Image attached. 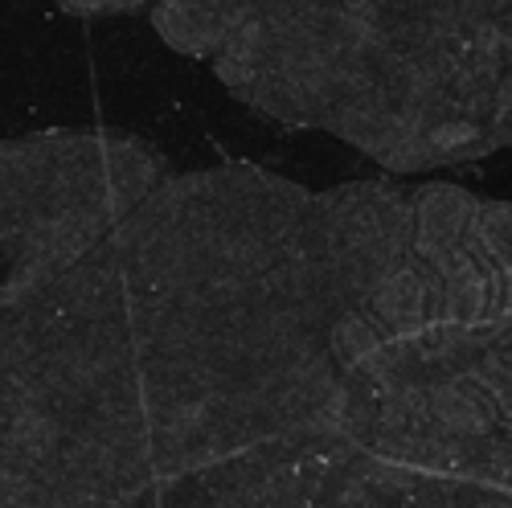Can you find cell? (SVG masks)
<instances>
[{"label":"cell","mask_w":512,"mask_h":508,"mask_svg":"<svg viewBox=\"0 0 512 508\" xmlns=\"http://www.w3.org/2000/svg\"><path fill=\"white\" fill-rule=\"evenodd\" d=\"M168 177L123 132L0 144V508H156L164 492L119 222Z\"/></svg>","instance_id":"1"},{"label":"cell","mask_w":512,"mask_h":508,"mask_svg":"<svg viewBox=\"0 0 512 508\" xmlns=\"http://www.w3.org/2000/svg\"><path fill=\"white\" fill-rule=\"evenodd\" d=\"M488 353L496 357V361H504V365H512V320L492 336V341H488Z\"/></svg>","instance_id":"2"}]
</instances>
